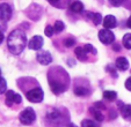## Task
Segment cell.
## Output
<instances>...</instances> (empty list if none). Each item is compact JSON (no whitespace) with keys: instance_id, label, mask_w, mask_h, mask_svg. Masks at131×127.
<instances>
[{"instance_id":"obj_33","label":"cell","mask_w":131,"mask_h":127,"mask_svg":"<svg viewBox=\"0 0 131 127\" xmlns=\"http://www.w3.org/2000/svg\"><path fill=\"white\" fill-rule=\"evenodd\" d=\"M0 76H1V69H0Z\"/></svg>"},{"instance_id":"obj_24","label":"cell","mask_w":131,"mask_h":127,"mask_svg":"<svg viewBox=\"0 0 131 127\" xmlns=\"http://www.w3.org/2000/svg\"><path fill=\"white\" fill-rule=\"evenodd\" d=\"M84 49H85V51L87 52V53H96V49H95L93 45H91V44H86L84 46Z\"/></svg>"},{"instance_id":"obj_4","label":"cell","mask_w":131,"mask_h":127,"mask_svg":"<svg viewBox=\"0 0 131 127\" xmlns=\"http://www.w3.org/2000/svg\"><path fill=\"white\" fill-rule=\"evenodd\" d=\"M99 39L103 44L108 45V44H111L115 41V36L109 29H102L99 31Z\"/></svg>"},{"instance_id":"obj_26","label":"cell","mask_w":131,"mask_h":127,"mask_svg":"<svg viewBox=\"0 0 131 127\" xmlns=\"http://www.w3.org/2000/svg\"><path fill=\"white\" fill-rule=\"evenodd\" d=\"M64 45L66 47H71V46H73L74 45V39L73 38H66L64 41Z\"/></svg>"},{"instance_id":"obj_9","label":"cell","mask_w":131,"mask_h":127,"mask_svg":"<svg viewBox=\"0 0 131 127\" xmlns=\"http://www.w3.org/2000/svg\"><path fill=\"white\" fill-rule=\"evenodd\" d=\"M119 111H121L122 117L125 120H131V105L129 104H123L122 102H118Z\"/></svg>"},{"instance_id":"obj_10","label":"cell","mask_w":131,"mask_h":127,"mask_svg":"<svg viewBox=\"0 0 131 127\" xmlns=\"http://www.w3.org/2000/svg\"><path fill=\"white\" fill-rule=\"evenodd\" d=\"M50 87H51V90L53 94H62L63 91H65V86L63 83H60L59 81H53L50 79Z\"/></svg>"},{"instance_id":"obj_12","label":"cell","mask_w":131,"mask_h":127,"mask_svg":"<svg viewBox=\"0 0 131 127\" xmlns=\"http://www.w3.org/2000/svg\"><path fill=\"white\" fill-rule=\"evenodd\" d=\"M116 67L119 71H126L129 68V61L125 57H119L116 59Z\"/></svg>"},{"instance_id":"obj_3","label":"cell","mask_w":131,"mask_h":127,"mask_svg":"<svg viewBox=\"0 0 131 127\" xmlns=\"http://www.w3.org/2000/svg\"><path fill=\"white\" fill-rule=\"evenodd\" d=\"M44 97V93L41 88H34L27 93V98L31 103H40L43 100Z\"/></svg>"},{"instance_id":"obj_28","label":"cell","mask_w":131,"mask_h":127,"mask_svg":"<svg viewBox=\"0 0 131 127\" xmlns=\"http://www.w3.org/2000/svg\"><path fill=\"white\" fill-rule=\"evenodd\" d=\"M125 88L128 89L129 91H131V78H129L128 80L125 81Z\"/></svg>"},{"instance_id":"obj_5","label":"cell","mask_w":131,"mask_h":127,"mask_svg":"<svg viewBox=\"0 0 131 127\" xmlns=\"http://www.w3.org/2000/svg\"><path fill=\"white\" fill-rule=\"evenodd\" d=\"M21 100H22V98H21V96L19 95V94H15L13 90L6 91V104H7L8 106H10L13 103L20 104Z\"/></svg>"},{"instance_id":"obj_17","label":"cell","mask_w":131,"mask_h":127,"mask_svg":"<svg viewBox=\"0 0 131 127\" xmlns=\"http://www.w3.org/2000/svg\"><path fill=\"white\" fill-rule=\"evenodd\" d=\"M117 97V94L115 91H111V90H106L103 93V98H106L107 100H115Z\"/></svg>"},{"instance_id":"obj_31","label":"cell","mask_w":131,"mask_h":127,"mask_svg":"<svg viewBox=\"0 0 131 127\" xmlns=\"http://www.w3.org/2000/svg\"><path fill=\"white\" fill-rule=\"evenodd\" d=\"M50 4H57L58 3V0H48Z\"/></svg>"},{"instance_id":"obj_13","label":"cell","mask_w":131,"mask_h":127,"mask_svg":"<svg viewBox=\"0 0 131 127\" xmlns=\"http://www.w3.org/2000/svg\"><path fill=\"white\" fill-rule=\"evenodd\" d=\"M62 117L59 113V111L57 109H51V110L48 111V115H47V118L52 122H57L59 120V118Z\"/></svg>"},{"instance_id":"obj_6","label":"cell","mask_w":131,"mask_h":127,"mask_svg":"<svg viewBox=\"0 0 131 127\" xmlns=\"http://www.w3.org/2000/svg\"><path fill=\"white\" fill-rule=\"evenodd\" d=\"M12 17V8L8 4H0V20L8 21Z\"/></svg>"},{"instance_id":"obj_19","label":"cell","mask_w":131,"mask_h":127,"mask_svg":"<svg viewBox=\"0 0 131 127\" xmlns=\"http://www.w3.org/2000/svg\"><path fill=\"white\" fill-rule=\"evenodd\" d=\"M89 17L95 24H100L102 22V15L99 13H93V14H89Z\"/></svg>"},{"instance_id":"obj_2","label":"cell","mask_w":131,"mask_h":127,"mask_svg":"<svg viewBox=\"0 0 131 127\" xmlns=\"http://www.w3.org/2000/svg\"><path fill=\"white\" fill-rule=\"evenodd\" d=\"M20 121L23 125H30L36 119V113L31 108H27L20 113Z\"/></svg>"},{"instance_id":"obj_23","label":"cell","mask_w":131,"mask_h":127,"mask_svg":"<svg viewBox=\"0 0 131 127\" xmlns=\"http://www.w3.org/2000/svg\"><path fill=\"white\" fill-rule=\"evenodd\" d=\"M81 127H97V125L94 121H92V120L86 119L81 121Z\"/></svg>"},{"instance_id":"obj_20","label":"cell","mask_w":131,"mask_h":127,"mask_svg":"<svg viewBox=\"0 0 131 127\" xmlns=\"http://www.w3.org/2000/svg\"><path fill=\"white\" fill-rule=\"evenodd\" d=\"M65 28V24L62 22V21H56L54 22V26H53V30L56 34H58V32H62L63 30H64Z\"/></svg>"},{"instance_id":"obj_21","label":"cell","mask_w":131,"mask_h":127,"mask_svg":"<svg viewBox=\"0 0 131 127\" xmlns=\"http://www.w3.org/2000/svg\"><path fill=\"white\" fill-rule=\"evenodd\" d=\"M74 94L78 96H85L88 94V89L84 88V87H77V88L74 89Z\"/></svg>"},{"instance_id":"obj_8","label":"cell","mask_w":131,"mask_h":127,"mask_svg":"<svg viewBox=\"0 0 131 127\" xmlns=\"http://www.w3.org/2000/svg\"><path fill=\"white\" fill-rule=\"evenodd\" d=\"M43 37L41 36H34L29 42H28V47L31 50H35V51H38L41 47L43 46Z\"/></svg>"},{"instance_id":"obj_1","label":"cell","mask_w":131,"mask_h":127,"mask_svg":"<svg viewBox=\"0 0 131 127\" xmlns=\"http://www.w3.org/2000/svg\"><path fill=\"white\" fill-rule=\"evenodd\" d=\"M26 45H27V37L22 30L15 29L9 34L7 38V46L13 54H20L25 50Z\"/></svg>"},{"instance_id":"obj_27","label":"cell","mask_w":131,"mask_h":127,"mask_svg":"<svg viewBox=\"0 0 131 127\" xmlns=\"http://www.w3.org/2000/svg\"><path fill=\"white\" fill-rule=\"evenodd\" d=\"M110 1V4L113 6H115V7H117V6H119L122 3H123V0H109Z\"/></svg>"},{"instance_id":"obj_11","label":"cell","mask_w":131,"mask_h":127,"mask_svg":"<svg viewBox=\"0 0 131 127\" xmlns=\"http://www.w3.org/2000/svg\"><path fill=\"white\" fill-rule=\"evenodd\" d=\"M116 19H115L114 15H107L103 19V26L104 29H113V28L116 27Z\"/></svg>"},{"instance_id":"obj_29","label":"cell","mask_w":131,"mask_h":127,"mask_svg":"<svg viewBox=\"0 0 131 127\" xmlns=\"http://www.w3.org/2000/svg\"><path fill=\"white\" fill-rule=\"evenodd\" d=\"M126 24H128L129 28H131V15H130V17L128 19V21H126Z\"/></svg>"},{"instance_id":"obj_16","label":"cell","mask_w":131,"mask_h":127,"mask_svg":"<svg viewBox=\"0 0 131 127\" xmlns=\"http://www.w3.org/2000/svg\"><path fill=\"white\" fill-rule=\"evenodd\" d=\"M91 112H92V115H93V117H94L97 121H102V120H103V115H102L99 111V109H96L95 106H92L91 108Z\"/></svg>"},{"instance_id":"obj_18","label":"cell","mask_w":131,"mask_h":127,"mask_svg":"<svg viewBox=\"0 0 131 127\" xmlns=\"http://www.w3.org/2000/svg\"><path fill=\"white\" fill-rule=\"evenodd\" d=\"M122 43H123V45H124L125 49L131 50V34H125L124 35Z\"/></svg>"},{"instance_id":"obj_15","label":"cell","mask_w":131,"mask_h":127,"mask_svg":"<svg viewBox=\"0 0 131 127\" xmlns=\"http://www.w3.org/2000/svg\"><path fill=\"white\" fill-rule=\"evenodd\" d=\"M74 52H75V56H77V58L79 60H81V61L87 60V52L85 51L84 47H77Z\"/></svg>"},{"instance_id":"obj_32","label":"cell","mask_w":131,"mask_h":127,"mask_svg":"<svg viewBox=\"0 0 131 127\" xmlns=\"http://www.w3.org/2000/svg\"><path fill=\"white\" fill-rule=\"evenodd\" d=\"M67 127H77V126H75V125H73V124H70Z\"/></svg>"},{"instance_id":"obj_7","label":"cell","mask_w":131,"mask_h":127,"mask_svg":"<svg viewBox=\"0 0 131 127\" xmlns=\"http://www.w3.org/2000/svg\"><path fill=\"white\" fill-rule=\"evenodd\" d=\"M36 58L41 65H49L52 61V57L49 51H38L36 54Z\"/></svg>"},{"instance_id":"obj_25","label":"cell","mask_w":131,"mask_h":127,"mask_svg":"<svg viewBox=\"0 0 131 127\" xmlns=\"http://www.w3.org/2000/svg\"><path fill=\"white\" fill-rule=\"evenodd\" d=\"M45 35H47L48 37H51L52 35L54 34V30H53V27H51V26H47V28H45L44 30Z\"/></svg>"},{"instance_id":"obj_30","label":"cell","mask_w":131,"mask_h":127,"mask_svg":"<svg viewBox=\"0 0 131 127\" xmlns=\"http://www.w3.org/2000/svg\"><path fill=\"white\" fill-rule=\"evenodd\" d=\"M4 41V34L1 31H0V43H1V42Z\"/></svg>"},{"instance_id":"obj_14","label":"cell","mask_w":131,"mask_h":127,"mask_svg":"<svg viewBox=\"0 0 131 127\" xmlns=\"http://www.w3.org/2000/svg\"><path fill=\"white\" fill-rule=\"evenodd\" d=\"M70 9L73 13H81L82 9H84V5H82V3L75 0V1H73V3L70 5Z\"/></svg>"},{"instance_id":"obj_22","label":"cell","mask_w":131,"mask_h":127,"mask_svg":"<svg viewBox=\"0 0 131 127\" xmlns=\"http://www.w3.org/2000/svg\"><path fill=\"white\" fill-rule=\"evenodd\" d=\"M6 89H7V82H6L5 79L0 76V94L6 93L7 91Z\"/></svg>"}]
</instances>
